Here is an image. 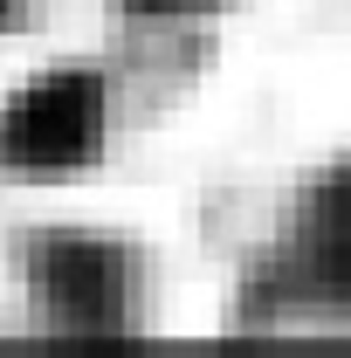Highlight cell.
I'll list each match as a JSON object with an SVG mask.
<instances>
[{
    "instance_id": "cell-3",
    "label": "cell",
    "mask_w": 351,
    "mask_h": 358,
    "mask_svg": "<svg viewBox=\"0 0 351 358\" xmlns=\"http://www.w3.org/2000/svg\"><path fill=\"white\" fill-rule=\"evenodd\" d=\"M275 289L303 296V303L351 310V166H338L296 214L282 262H275Z\"/></svg>"
},
{
    "instance_id": "cell-4",
    "label": "cell",
    "mask_w": 351,
    "mask_h": 358,
    "mask_svg": "<svg viewBox=\"0 0 351 358\" xmlns=\"http://www.w3.org/2000/svg\"><path fill=\"white\" fill-rule=\"evenodd\" d=\"M117 7H124V14H159V21H166V14H200V7H220V0H117Z\"/></svg>"
},
{
    "instance_id": "cell-2",
    "label": "cell",
    "mask_w": 351,
    "mask_h": 358,
    "mask_svg": "<svg viewBox=\"0 0 351 358\" xmlns=\"http://www.w3.org/2000/svg\"><path fill=\"white\" fill-rule=\"evenodd\" d=\"M131 262L96 234H48L35 248V303L55 331L110 338L131 331Z\"/></svg>"
},
{
    "instance_id": "cell-5",
    "label": "cell",
    "mask_w": 351,
    "mask_h": 358,
    "mask_svg": "<svg viewBox=\"0 0 351 358\" xmlns=\"http://www.w3.org/2000/svg\"><path fill=\"white\" fill-rule=\"evenodd\" d=\"M0 21H7V0H0Z\"/></svg>"
},
{
    "instance_id": "cell-1",
    "label": "cell",
    "mask_w": 351,
    "mask_h": 358,
    "mask_svg": "<svg viewBox=\"0 0 351 358\" xmlns=\"http://www.w3.org/2000/svg\"><path fill=\"white\" fill-rule=\"evenodd\" d=\"M103 145V83L89 69H48L0 103V166L28 179L83 173Z\"/></svg>"
}]
</instances>
